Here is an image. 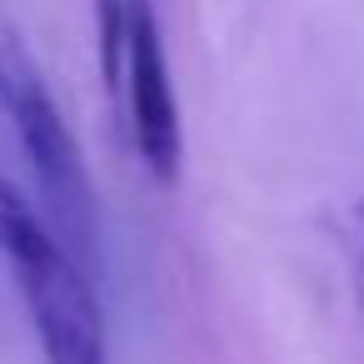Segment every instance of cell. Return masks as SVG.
Instances as JSON below:
<instances>
[{
	"instance_id": "6da1fadb",
	"label": "cell",
	"mask_w": 364,
	"mask_h": 364,
	"mask_svg": "<svg viewBox=\"0 0 364 364\" xmlns=\"http://www.w3.org/2000/svg\"><path fill=\"white\" fill-rule=\"evenodd\" d=\"M0 115H6L16 150L36 180V205L46 225L60 235V245L100 279V195L90 180V165L80 155V140L70 135V120L60 115L41 65L16 36H0Z\"/></svg>"
},
{
	"instance_id": "7a4b0ae2",
	"label": "cell",
	"mask_w": 364,
	"mask_h": 364,
	"mask_svg": "<svg viewBox=\"0 0 364 364\" xmlns=\"http://www.w3.org/2000/svg\"><path fill=\"white\" fill-rule=\"evenodd\" d=\"M0 259L41 334L46 364H110L100 279L60 245L41 205H31L11 180H0Z\"/></svg>"
},
{
	"instance_id": "3957f363",
	"label": "cell",
	"mask_w": 364,
	"mask_h": 364,
	"mask_svg": "<svg viewBox=\"0 0 364 364\" xmlns=\"http://www.w3.org/2000/svg\"><path fill=\"white\" fill-rule=\"evenodd\" d=\"M125 115H130V140L155 185H180L185 170V130H180V105H175V80H170V50H165V26L155 0H125V65L120 85Z\"/></svg>"
},
{
	"instance_id": "277c9868",
	"label": "cell",
	"mask_w": 364,
	"mask_h": 364,
	"mask_svg": "<svg viewBox=\"0 0 364 364\" xmlns=\"http://www.w3.org/2000/svg\"><path fill=\"white\" fill-rule=\"evenodd\" d=\"M344 255H349V294L364 324V200L349 210V230H344Z\"/></svg>"
}]
</instances>
